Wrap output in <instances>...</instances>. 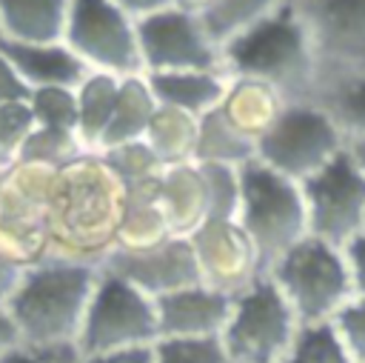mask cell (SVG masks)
Segmentation results:
<instances>
[{
  "mask_svg": "<svg viewBox=\"0 0 365 363\" xmlns=\"http://www.w3.org/2000/svg\"><path fill=\"white\" fill-rule=\"evenodd\" d=\"M297 6L317 54V97L365 80V0H297Z\"/></svg>",
  "mask_w": 365,
  "mask_h": 363,
  "instance_id": "10",
  "label": "cell"
},
{
  "mask_svg": "<svg viewBox=\"0 0 365 363\" xmlns=\"http://www.w3.org/2000/svg\"><path fill=\"white\" fill-rule=\"evenodd\" d=\"M31 114L37 126L46 129H68L77 131V89L66 86H48V89H34L29 94Z\"/></svg>",
  "mask_w": 365,
  "mask_h": 363,
  "instance_id": "32",
  "label": "cell"
},
{
  "mask_svg": "<svg viewBox=\"0 0 365 363\" xmlns=\"http://www.w3.org/2000/svg\"><path fill=\"white\" fill-rule=\"evenodd\" d=\"M265 274L285 294L299 323L334 320V314L354 297L345 252L311 234L277 257Z\"/></svg>",
  "mask_w": 365,
  "mask_h": 363,
  "instance_id": "5",
  "label": "cell"
},
{
  "mask_svg": "<svg viewBox=\"0 0 365 363\" xmlns=\"http://www.w3.org/2000/svg\"><path fill=\"white\" fill-rule=\"evenodd\" d=\"M288 103L282 100L279 91H274L271 86L259 83V80H248V77H231L228 80V91L222 97V103L217 106V111L248 140H259L282 114Z\"/></svg>",
  "mask_w": 365,
  "mask_h": 363,
  "instance_id": "20",
  "label": "cell"
},
{
  "mask_svg": "<svg viewBox=\"0 0 365 363\" xmlns=\"http://www.w3.org/2000/svg\"><path fill=\"white\" fill-rule=\"evenodd\" d=\"M154 363H231L220 337L208 340H157Z\"/></svg>",
  "mask_w": 365,
  "mask_h": 363,
  "instance_id": "34",
  "label": "cell"
},
{
  "mask_svg": "<svg viewBox=\"0 0 365 363\" xmlns=\"http://www.w3.org/2000/svg\"><path fill=\"white\" fill-rule=\"evenodd\" d=\"M31 89L20 80V74L11 69V63L0 54V106L17 103V100H29Z\"/></svg>",
  "mask_w": 365,
  "mask_h": 363,
  "instance_id": "39",
  "label": "cell"
},
{
  "mask_svg": "<svg viewBox=\"0 0 365 363\" xmlns=\"http://www.w3.org/2000/svg\"><path fill=\"white\" fill-rule=\"evenodd\" d=\"M308 234L336 249H345L365 232V171L351 157L348 146L328 166L299 183Z\"/></svg>",
  "mask_w": 365,
  "mask_h": 363,
  "instance_id": "12",
  "label": "cell"
},
{
  "mask_svg": "<svg viewBox=\"0 0 365 363\" xmlns=\"http://www.w3.org/2000/svg\"><path fill=\"white\" fill-rule=\"evenodd\" d=\"M23 274H26L23 266H17V263H11L9 257L0 254V309L9 306V300H11V294L17 292Z\"/></svg>",
  "mask_w": 365,
  "mask_h": 363,
  "instance_id": "40",
  "label": "cell"
},
{
  "mask_svg": "<svg viewBox=\"0 0 365 363\" xmlns=\"http://www.w3.org/2000/svg\"><path fill=\"white\" fill-rule=\"evenodd\" d=\"M37 129V120L31 114L29 100H17L9 106H0V143L3 149L11 154V160L17 163V154L26 143V137Z\"/></svg>",
  "mask_w": 365,
  "mask_h": 363,
  "instance_id": "36",
  "label": "cell"
},
{
  "mask_svg": "<svg viewBox=\"0 0 365 363\" xmlns=\"http://www.w3.org/2000/svg\"><path fill=\"white\" fill-rule=\"evenodd\" d=\"M299 320L268 274L234 294V309L220 343L231 363H282Z\"/></svg>",
  "mask_w": 365,
  "mask_h": 363,
  "instance_id": "9",
  "label": "cell"
},
{
  "mask_svg": "<svg viewBox=\"0 0 365 363\" xmlns=\"http://www.w3.org/2000/svg\"><path fill=\"white\" fill-rule=\"evenodd\" d=\"M143 74L163 71H225L222 51L202 29L200 17L180 9L157 11L137 20Z\"/></svg>",
  "mask_w": 365,
  "mask_h": 363,
  "instance_id": "13",
  "label": "cell"
},
{
  "mask_svg": "<svg viewBox=\"0 0 365 363\" xmlns=\"http://www.w3.org/2000/svg\"><path fill=\"white\" fill-rule=\"evenodd\" d=\"M157 340H160V323H157L154 297L143 294L123 277L100 269L77 337L80 357L143 349V346H154Z\"/></svg>",
  "mask_w": 365,
  "mask_h": 363,
  "instance_id": "7",
  "label": "cell"
},
{
  "mask_svg": "<svg viewBox=\"0 0 365 363\" xmlns=\"http://www.w3.org/2000/svg\"><path fill=\"white\" fill-rule=\"evenodd\" d=\"M188 240L194 246L202 286L240 294L265 274L257 246L237 220H205Z\"/></svg>",
  "mask_w": 365,
  "mask_h": 363,
  "instance_id": "14",
  "label": "cell"
},
{
  "mask_svg": "<svg viewBox=\"0 0 365 363\" xmlns=\"http://www.w3.org/2000/svg\"><path fill=\"white\" fill-rule=\"evenodd\" d=\"M157 192L160 189L123 194V220L114 249H151L171 237L168 223L157 203Z\"/></svg>",
  "mask_w": 365,
  "mask_h": 363,
  "instance_id": "26",
  "label": "cell"
},
{
  "mask_svg": "<svg viewBox=\"0 0 365 363\" xmlns=\"http://www.w3.org/2000/svg\"><path fill=\"white\" fill-rule=\"evenodd\" d=\"M214 0H174V9L185 11V14H194V17H202L208 9H211Z\"/></svg>",
  "mask_w": 365,
  "mask_h": 363,
  "instance_id": "44",
  "label": "cell"
},
{
  "mask_svg": "<svg viewBox=\"0 0 365 363\" xmlns=\"http://www.w3.org/2000/svg\"><path fill=\"white\" fill-rule=\"evenodd\" d=\"M282 363H354L345 343L339 340L331 320L325 323H299L297 337L282 357Z\"/></svg>",
  "mask_w": 365,
  "mask_h": 363,
  "instance_id": "30",
  "label": "cell"
},
{
  "mask_svg": "<svg viewBox=\"0 0 365 363\" xmlns=\"http://www.w3.org/2000/svg\"><path fill=\"white\" fill-rule=\"evenodd\" d=\"M0 363H80V352H77V346L17 343L0 354Z\"/></svg>",
  "mask_w": 365,
  "mask_h": 363,
  "instance_id": "37",
  "label": "cell"
},
{
  "mask_svg": "<svg viewBox=\"0 0 365 363\" xmlns=\"http://www.w3.org/2000/svg\"><path fill=\"white\" fill-rule=\"evenodd\" d=\"M157 109H160V103H157L145 74L123 77L117 100H114V111H111V120H108V129H106L103 143H100V151L145 140V131H148Z\"/></svg>",
  "mask_w": 365,
  "mask_h": 363,
  "instance_id": "22",
  "label": "cell"
},
{
  "mask_svg": "<svg viewBox=\"0 0 365 363\" xmlns=\"http://www.w3.org/2000/svg\"><path fill=\"white\" fill-rule=\"evenodd\" d=\"M14 166V160H11V154L3 149V143H0V171H6V169H11Z\"/></svg>",
  "mask_w": 365,
  "mask_h": 363,
  "instance_id": "46",
  "label": "cell"
},
{
  "mask_svg": "<svg viewBox=\"0 0 365 363\" xmlns=\"http://www.w3.org/2000/svg\"><path fill=\"white\" fill-rule=\"evenodd\" d=\"M86 154H91L80 134L77 131H68V129H46V126H37L20 154H17V163H29V166H40V169H51V171H60L77 160H83Z\"/></svg>",
  "mask_w": 365,
  "mask_h": 363,
  "instance_id": "29",
  "label": "cell"
},
{
  "mask_svg": "<svg viewBox=\"0 0 365 363\" xmlns=\"http://www.w3.org/2000/svg\"><path fill=\"white\" fill-rule=\"evenodd\" d=\"M200 166V163H197ZM208 192V220H237L240 214V169L200 166Z\"/></svg>",
  "mask_w": 365,
  "mask_h": 363,
  "instance_id": "33",
  "label": "cell"
},
{
  "mask_svg": "<svg viewBox=\"0 0 365 363\" xmlns=\"http://www.w3.org/2000/svg\"><path fill=\"white\" fill-rule=\"evenodd\" d=\"M0 54L31 91L48 86L77 89L88 74L86 63L66 43H20L0 37Z\"/></svg>",
  "mask_w": 365,
  "mask_h": 363,
  "instance_id": "17",
  "label": "cell"
},
{
  "mask_svg": "<svg viewBox=\"0 0 365 363\" xmlns=\"http://www.w3.org/2000/svg\"><path fill=\"white\" fill-rule=\"evenodd\" d=\"M120 80L114 74L106 71H88L86 80L77 86V134L83 140V146L97 154L103 134L108 129L111 111H114V100L120 91Z\"/></svg>",
  "mask_w": 365,
  "mask_h": 363,
  "instance_id": "23",
  "label": "cell"
},
{
  "mask_svg": "<svg viewBox=\"0 0 365 363\" xmlns=\"http://www.w3.org/2000/svg\"><path fill=\"white\" fill-rule=\"evenodd\" d=\"M317 103H322L328 109V114L336 120V126L342 129L345 140H365V80L339 86L322 97H317Z\"/></svg>",
  "mask_w": 365,
  "mask_h": 363,
  "instance_id": "31",
  "label": "cell"
},
{
  "mask_svg": "<svg viewBox=\"0 0 365 363\" xmlns=\"http://www.w3.org/2000/svg\"><path fill=\"white\" fill-rule=\"evenodd\" d=\"M17 343H20L17 326H14V320L9 317V312H6V309H0V354H3L6 349L17 346Z\"/></svg>",
  "mask_w": 365,
  "mask_h": 363,
  "instance_id": "43",
  "label": "cell"
},
{
  "mask_svg": "<svg viewBox=\"0 0 365 363\" xmlns=\"http://www.w3.org/2000/svg\"><path fill=\"white\" fill-rule=\"evenodd\" d=\"M251 160H257V143L248 140L245 134H240L217 109L200 117L194 163H200V166H234V169H242Z\"/></svg>",
  "mask_w": 365,
  "mask_h": 363,
  "instance_id": "25",
  "label": "cell"
},
{
  "mask_svg": "<svg viewBox=\"0 0 365 363\" xmlns=\"http://www.w3.org/2000/svg\"><path fill=\"white\" fill-rule=\"evenodd\" d=\"M97 263L46 257L26 269L6 312L17 326L20 343L31 346H77L94 286Z\"/></svg>",
  "mask_w": 365,
  "mask_h": 363,
  "instance_id": "3",
  "label": "cell"
},
{
  "mask_svg": "<svg viewBox=\"0 0 365 363\" xmlns=\"http://www.w3.org/2000/svg\"><path fill=\"white\" fill-rule=\"evenodd\" d=\"M54 174L29 163L0 171V254L23 269L51 254Z\"/></svg>",
  "mask_w": 365,
  "mask_h": 363,
  "instance_id": "6",
  "label": "cell"
},
{
  "mask_svg": "<svg viewBox=\"0 0 365 363\" xmlns=\"http://www.w3.org/2000/svg\"><path fill=\"white\" fill-rule=\"evenodd\" d=\"M100 269L123 277L154 300L202 283L188 237H168L151 249H111Z\"/></svg>",
  "mask_w": 365,
  "mask_h": 363,
  "instance_id": "15",
  "label": "cell"
},
{
  "mask_svg": "<svg viewBox=\"0 0 365 363\" xmlns=\"http://www.w3.org/2000/svg\"><path fill=\"white\" fill-rule=\"evenodd\" d=\"M71 0H0V37L63 43Z\"/></svg>",
  "mask_w": 365,
  "mask_h": 363,
  "instance_id": "21",
  "label": "cell"
},
{
  "mask_svg": "<svg viewBox=\"0 0 365 363\" xmlns=\"http://www.w3.org/2000/svg\"><path fill=\"white\" fill-rule=\"evenodd\" d=\"M100 160L117 177V183L123 186V194L160 189V180H163V171H165V166L154 157V151L148 149L145 140L125 143V146H117V149H106V151H100Z\"/></svg>",
  "mask_w": 365,
  "mask_h": 363,
  "instance_id": "28",
  "label": "cell"
},
{
  "mask_svg": "<svg viewBox=\"0 0 365 363\" xmlns=\"http://www.w3.org/2000/svg\"><path fill=\"white\" fill-rule=\"evenodd\" d=\"M157 203L168 223L171 237H191L208 220V192H205L202 169L197 163L165 169L160 180Z\"/></svg>",
  "mask_w": 365,
  "mask_h": 363,
  "instance_id": "18",
  "label": "cell"
},
{
  "mask_svg": "<svg viewBox=\"0 0 365 363\" xmlns=\"http://www.w3.org/2000/svg\"><path fill=\"white\" fill-rule=\"evenodd\" d=\"M63 43L88 71H106L114 77L143 74L137 20L111 0H71Z\"/></svg>",
  "mask_w": 365,
  "mask_h": 363,
  "instance_id": "11",
  "label": "cell"
},
{
  "mask_svg": "<svg viewBox=\"0 0 365 363\" xmlns=\"http://www.w3.org/2000/svg\"><path fill=\"white\" fill-rule=\"evenodd\" d=\"M331 323H334L339 340L345 343L351 360L354 363H365V297H351L334 314Z\"/></svg>",
  "mask_w": 365,
  "mask_h": 363,
  "instance_id": "35",
  "label": "cell"
},
{
  "mask_svg": "<svg viewBox=\"0 0 365 363\" xmlns=\"http://www.w3.org/2000/svg\"><path fill=\"white\" fill-rule=\"evenodd\" d=\"M197 134H200V117L160 106L145 131V143L154 151V157L165 169H171V166L194 163Z\"/></svg>",
  "mask_w": 365,
  "mask_h": 363,
  "instance_id": "24",
  "label": "cell"
},
{
  "mask_svg": "<svg viewBox=\"0 0 365 363\" xmlns=\"http://www.w3.org/2000/svg\"><path fill=\"white\" fill-rule=\"evenodd\" d=\"M348 151H351V157L356 160V166L365 171V140H351V143H348Z\"/></svg>",
  "mask_w": 365,
  "mask_h": 363,
  "instance_id": "45",
  "label": "cell"
},
{
  "mask_svg": "<svg viewBox=\"0 0 365 363\" xmlns=\"http://www.w3.org/2000/svg\"><path fill=\"white\" fill-rule=\"evenodd\" d=\"M222 69L228 77L271 86L285 103L317 100V54L297 0H285L262 23L231 40L222 49Z\"/></svg>",
  "mask_w": 365,
  "mask_h": 363,
  "instance_id": "2",
  "label": "cell"
},
{
  "mask_svg": "<svg viewBox=\"0 0 365 363\" xmlns=\"http://www.w3.org/2000/svg\"><path fill=\"white\" fill-rule=\"evenodd\" d=\"M145 80L160 106L202 117L222 103L231 77L225 71H163Z\"/></svg>",
  "mask_w": 365,
  "mask_h": 363,
  "instance_id": "19",
  "label": "cell"
},
{
  "mask_svg": "<svg viewBox=\"0 0 365 363\" xmlns=\"http://www.w3.org/2000/svg\"><path fill=\"white\" fill-rule=\"evenodd\" d=\"M348 140L328 109L317 100L288 103L277 123L257 140V160L277 174L302 183L328 166Z\"/></svg>",
  "mask_w": 365,
  "mask_h": 363,
  "instance_id": "8",
  "label": "cell"
},
{
  "mask_svg": "<svg viewBox=\"0 0 365 363\" xmlns=\"http://www.w3.org/2000/svg\"><path fill=\"white\" fill-rule=\"evenodd\" d=\"M80 363H154V346L128 349V352H114V354H94V357H80Z\"/></svg>",
  "mask_w": 365,
  "mask_h": 363,
  "instance_id": "41",
  "label": "cell"
},
{
  "mask_svg": "<svg viewBox=\"0 0 365 363\" xmlns=\"http://www.w3.org/2000/svg\"><path fill=\"white\" fill-rule=\"evenodd\" d=\"M120 220L123 186L100 160V154H86L54 174L48 257L100 266L117 246Z\"/></svg>",
  "mask_w": 365,
  "mask_h": 363,
  "instance_id": "1",
  "label": "cell"
},
{
  "mask_svg": "<svg viewBox=\"0 0 365 363\" xmlns=\"http://www.w3.org/2000/svg\"><path fill=\"white\" fill-rule=\"evenodd\" d=\"M240 192L237 223L257 246L262 269L308 237V212L299 183L251 160L240 169Z\"/></svg>",
  "mask_w": 365,
  "mask_h": 363,
  "instance_id": "4",
  "label": "cell"
},
{
  "mask_svg": "<svg viewBox=\"0 0 365 363\" xmlns=\"http://www.w3.org/2000/svg\"><path fill=\"white\" fill-rule=\"evenodd\" d=\"M342 252H345V260H348V269H351L354 297H365V232L356 234Z\"/></svg>",
  "mask_w": 365,
  "mask_h": 363,
  "instance_id": "38",
  "label": "cell"
},
{
  "mask_svg": "<svg viewBox=\"0 0 365 363\" xmlns=\"http://www.w3.org/2000/svg\"><path fill=\"white\" fill-rule=\"evenodd\" d=\"M111 3H117L134 20H145V17H151V14L165 11V9L174 6V0H111Z\"/></svg>",
  "mask_w": 365,
  "mask_h": 363,
  "instance_id": "42",
  "label": "cell"
},
{
  "mask_svg": "<svg viewBox=\"0 0 365 363\" xmlns=\"http://www.w3.org/2000/svg\"><path fill=\"white\" fill-rule=\"evenodd\" d=\"M154 303H157L160 340H208L225 332L234 309V294L197 283L163 294Z\"/></svg>",
  "mask_w": 365,
  "mask_h": 363,
  "instance_id": "16",
  "label": "cell"
},
{
  "mask_svg": "<svg viewBox=\"0 0 365 363\" xmlns=\"http://www.w3.org/2000/svg\"><path fill=\"white\" fill-rule=\"evenodd\" d=\"M285 0H214L211 9L200 17V23H202V29L208 31V37L222 51L231 40H237L240 34H245L248 29H254L257 23H262Z\"/></svg>",
  "mask_w": 365,
  "mask_h": 363,
  "instance_id": "27",
  "label": "cell"
}]
</instances>
